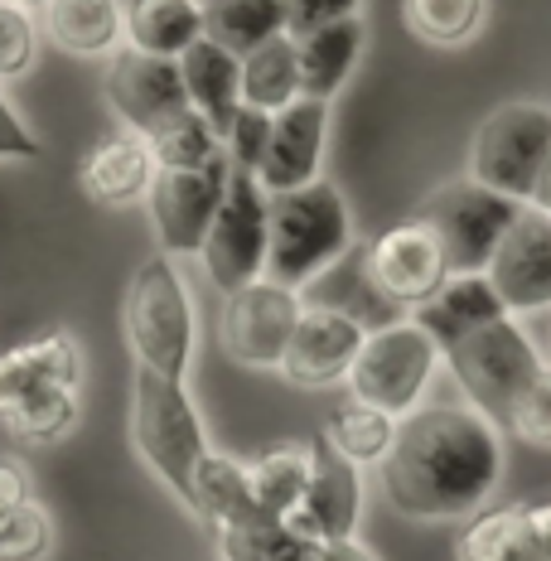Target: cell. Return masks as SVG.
<instances>
[{
	"instance_id": "obj_1",
	"label": "cell",
	"mask_w": 551,
	"mask_h": 561,
	"mask_svg": "<svg viewBox=\"0 0 551 561\" xmlns=\"http://www.w3.org/2000/svg\"><path fill=\"white\" fill-rule=\"evenodd\" d=\"M382 470V494L402 518L455 523L484 508L503 474L498 426L474 407H416L397 421Z\"/></svg>"
},
{
	"instance_id": "obj_2",
	"label": "cell",
	"mask_w": 551,
	"mask_h": 561,
	"mask_svg": "<svg viewBox=\"0 0 551 561\" xmlns=\"http://www.w3.org/2000/svg\"><path fill=\"white\" fill-rule=\"evenodd\" d=\"M266 228H272V248H266V280L276 286H310L320 272L354 248V208L338 184L310 180L300 190L266 194Z\"/></svg>"
},
{
	"instance_id": "obj_3",
	"label": "cell",
	"mask_w": 551,
	"mask_h": 561,
	"mask_svg": "<svg viewBox=\"0 0 551 561\" xmlns=\"http://www.w3.org/2000/svg\"><path fill=\"white\" fill-rule=\"evenodd\" d=\"M122 324L140 368L174 382L190 378L198 324H194L190 286H184L174 256L156 252L131 272V286H126V300H122Z\"/></svg>"
},
{
	"instance_id": "obj_4",
	"label": "cell",
	"mask_w": 551,
	"mask_h": 561,
	"mask_svg": "<svg viewBox=\"0 0 551 561\" xmlns=\"http://www.w3.org/2000/svg\"><path fill=\"white\" fill-rule=\"evenodd\" d=\"M131 440L146 460V470L165 479L174 494L190 504L194 474L204 455L214 450L204 436V421L184 382L160 378V373L136 364V388H131Z\"/></svg>"
},
{
	"instance_id": "obj_5",
	"label": "cell",
	"mask_w": 551,
	"mask_h": 561,
	"mask_svg": "<svg viewBox=\"0 0 551 561\" xmlns=\"http://www.w3.org/2000/svg\"><path fill=\"white\" fill-rule=\"evenodd\" d=\"M440 358L450 364L455 378H460L469 407L484 412L494 426H513V412H518L523 392L532 388L537 373L547 368L537 344L527 339V330L513 314H498V320L469 330L464 339H455Z\"/></svg>"
},
{
	"instance_id": "obj_6",
	"label": "cell",
	"mask_w": 551,
	"mask_h": 561,
	"mask_svg": "<svg viewBox=\"0 0 551 561\" xmlns=\"http://www.w3.org/2000/svg\"><path fill=\"white\" fill-rule=\"evenodd\" d=\"M551 160V107L547 102H503L479 122L469 146V180L513 204H532Z\"/></svg>"
},
{
	"instance_id": "obj_7",
	"label": "cell",
	"mask_w": 551,
	"mask_h": 561,
	"mask_svg": "<svg viewBox=\"0 0 551 561\" xmlns=\"http://www.w3.org/2000/svg\"><path fill=\"white\" fill-rule=\"evenodd\" d=\"M436 364H440L436 339L406 314V320H392L382 330H368L363 354L354 358V373H348V397L402 421L421 407L431 378H436Z\"/></svg>"
},
{
	"instance_id": "obj_8",
	"label": "cell",
	"mask_w": 551,
	"mask_h": 561,
	"mask_svg": "<svg viewBox=\"0 0 551 561\" xmlns=\"http://www.w3.org/2000/svg\"><path fill=\"white\" fill-rule=\"evenodd\" d=\"M523 208L527 204H513V198L484 190V184H474L464 174V180H450V184H440V190H431L412 218H421V224L436 232V242L445 252V272L474 276V272H489L503 232L513 228V218H518Z\"/></svg>"
},
{
	"instance_id": "obj_9",
	"label": "cell",
	"mask_w": 551,
	"mask_h": 561,
	"mask_svg": "<svg viewBox=\"0 0 551 561\" xmlns=\"http://www.w3.org/2000/svg\"><path fill=\"white\" fill-rule=\"evenodd\" d=\"M266 248H272V228H266V190L256 184V174L232 170L228 174V194H222V208L204 238V262L208 280L232 296V290L252 286V280L266 276Z\"/></svg>"
},
{
	"instance_id": "obj_10",
	"label": "cell",
	"mask_w": 551,
	"mask_h": 561,
	"mask_svg": "<svg viewBox=\"0 0 551 561\" xmlns=\"http://www.w3.org/2000/svg\"><path fill=\"white\" fill-rule=\"evenodd\" d=\"M300 290L276 286V280H252V286L232 290L218 314L222 354L242 368H280L290 348V334L300 324Z\"/></svg>"
},
{
	"instance_id": "obj_11",
	"label": "cell",
	"mask_w": 551,
	"mask_h": 561,
	"mask_svg": "<svg viewBox=\"0 0 551 561\" xmlns=\"http://www.w3.org/2000/svg\"><path fill=\"white\" fill-rule=\"evenodd\" d=\"M228 156L208 160L198 170H160L156 184L146 194L150 208V228H156V242L165 256H198L204 252V238L214 228L222 194H228Z\"/></svg>"
},
{
	"instance_id": "obj_12",
	"label": "cell",
	"mask_w": 551,
	"mask_h": 561,
	"mask_svg": "<svg viewBox=\"0 0 551 561\" xmlns=\"http://www.w3.org/2000/svg\"><path fill=\"white\" fill-rule=\"evenodd\" d=\"M363 272H368L372 290L392 306H426L431 296L445 286V252L421 218H406V224H392L387 232L368 242V256H363Z\"/></svg>"
},
{
	"instance_id": "obj_13",
	"label": "cell",
	"mask_w": 551,
	"mask_h": 561,
	"mask_svg": "<svg viewBox=\"0 0 551 561\" xmlns=\"http://www.w3.org/2000/svg\"><path fill=\"white\" fill-rule=\"evenodd\" d=\"M107 107L122 116L126 131L156 136L165 122L190 112V92L180 78V58H156L140 49H116L107 68Z\"/></svg>"
},
{
	"instance_id": "obj_14",
	"label": "cell",
	"mask_w": 551,
	"mask_h": 561,
	"mask_svg": "<svg viewBox=\"0 0 551 561\" xmlns=\"http://www.w3.org/2000/svg\"><path fill=\"white\" fill-rule=\"evenodd\" d=\"M489 280H494L503 310L513 320L537 310H551V214L527 204L513 228L503 232L494 262H489Z\"/></svg>"
},
{
	"instance_id": "obj_15",
	"label": "cell",
	"mask_w": 551,
	"mask_h": 561,
	"mask_svg": "<svg viewBox=\"0 0 551 561\" xmlns=\"http://www.w3.org/2000/svg\"><path fill=\"white\" fill-rule=\"evenodd\" d=\"M363 320L354 310L338 306H305L300 324L290 334V348L280 358V378L296 388H330V382H348L354 358L363 354Z\"/></svg>"
},
{
	"instance_id": "obj_16",
	"label": "cell",
	"mask_w": 551,
	"mask_h": 561,
	"mask_svg": "<svg viewBox=\"0 0 551 561\" xmlns=\"http://www.w3.org/2000/svg\"><path fill=\"white\" fill-rule=\"evenodd\" d=\"M358 518H363V470L330 446V436H320L310 446V484H305V499L286 518V528L310 537V542H338V537L358 533Z\"/></svg>"
},
{
	"instance_id": "obj_17",
	"label": "cell",
	"mask_w": 551,
	"mask_h": 561,
	"mask_svg": "<svg viewBox=\"0 0 551 561\" xmlns=\"http://www.w3.org/2000/svg\"><path fill=\"white\" fill-rule=\"evenodd\" d=\"M324 146H330V102L296 98L286 112L272 116V136L256 160V184L266 194H286L320 180Z\"/></svg>"
},
{
	"instance_id": "obj_18",
	"label": "cell",
	"mask_w": 551,
	"mask_h": 561,
	"mask_svg": "<svg viewBox=\"0 0 551 561\" xmlns=\"http://www.w3.org/2000/svg\"><path fill=\"white\" fill-rule=\"evenodd\" d=\"M58 382H68V388L83 382V348L68 330H44L25 344L5 348L0 354V416H10L25 397L58 388Z\"/></svg>"
},
{
	"instance_id": "obj_19",
	"label": "cell",
	"mask_w": 551,
	"mask_h": 561,
	"mask_svg": "<svg viewBox=\"0 0 551 561\" xmlns=\"http://www.w3.org/2000/svg\"><path fill=\"white\" fill-rule=\"evenodd\" d=\"M156 174H160V165H156V156H150L146 136L122 131V136L102 140V146L92 150V156L83 160V170H78V180H83V190L97 198V204L131 208L150 194Z\"/></svg>"
},
{
	"instance_id": "obj_20",
	"label": "cell",
	"mask_w": 551,
	"mask_h": 561,
	"mask_svg": "<svg viewBox=\"0 0 551 561\" xmlns=\"http://www.w3.org/2000/svg\"><path fill=\"white\" fill-rule=\"evenodd\" d=\"M363 44H368V30H363V15L334 20L324 30H310L296 39V64H300V98L310 102H334V92L354 78Z\"/></svg>"
},
{
	"instance_id": "obj_21",
	"label": "cell",
	"mask_w": 551,
	"mask_h": 561,
	"mask_svg": "<svg viewBox=\"0 0 551 561\" xmlns=\"http://www.w3.org/2000/svg\"><path fill=\"white\" fill-rule=\"evenodd\" d=\"M498 314H508V310H503L494 280L484 272H474V276H445V286L426 300V306L412 310V320L436 339V348L445 354L455 339H464L469 330H479V324L498 320Z\"/></svg>"
},
{
	"instance_id": "obj_22",
	"label": "cell",
	"mask_w": 551,
	"mask_h": 561,
	"mask_svg": "<svg viewBox=\"0 0 551 561\" xmlns=\"http://www.w3.org/2000/svg\"><path fill=\"white\" fill-rule=\"evenodd\" d=\"M180 78H184V92H190V107L218 136L228 131L232 116L242 107V58L218 49L214 39H198L180 54Z\"/></svg>"
},
{
	"instance_id": "obj_23",
	"label": "cell",
	"mask_w": 551,
	"mask_h": 561,
	"mask_svg": "<svg viewBox=\"0 0 551 561\" xmlns=\"http://www.w3.org/2000/svg\"><path fill=\"white\" fill-rule=\"evenodd\" d=\"M44 34L73 58H107L126 39V10L122 0H49Z\"/></svg>"
},
{
	"instance_id": "obj_24",
	"label": "cell",
	"mask_w": 551,
	"mask_h": 561,
	"mask_svg": "<svg viewBox=\"0 0 551 561\" xmlns=\"http://www.w3.org/2000/svg\"><path fill=\"white\" fill-rule=\"evenodd\" d=\"M184 508H190L208 533L262 518V508H256V499H252V484H248V465L222 450L204 455V465H198V474H194V494Z\"/></svg>"
},
{
	"instance_id": "obj_25",
	"label": "cell",
	"mask_w": 551,
	"mask_h": 561,
	"mask_svg": "<svg viewBox=\"0 0 551 561\" xmlns=\"http://www.w3.org/2000/svg\"><path fill=\"white\" fill-rule=\"evenodd\" d=\"M204 39V10L194 0H131L126 5V49L180 58Z\"/></svg>"
},
{
	"instance_id": "obj_26",
	"label": "cell",
	"mask_w": 551,
	"mask_h": 561,
	"mask_svg": "<svg viewBox=\"0 0 551 561\" xmlns=\"http://www.w3.org/2000/svg\"><path fill=\"white\" fill-rule=\"evenodd\" d=\"M248 484H252V499H256V508H262V518L286 523L290 513L300 508L305 484H310V446H300V440H276V446H266L256 460H248Z\"/></svg>"
},
{
	"instance_id": "obj_27",
	"label": "cell",
	"mask_w": 551,
	"mask_h": 561,
	"mask_svg": "<svg viewBox=\"0 0 551 561\" xmlns=\"http://www.w3.org/2000/svg\"><path fill=\"white\" fill-rule=\"evenodd\" d=\"M276 34H286V10L280 0H214L204 10V39H214L218 49L232 58H248L262 44H272Z\"/></svg>"
},
{
	"instance_id": "obj_28",
	"label": "cell",
	"mask_w": 551,
	"mask_h": 561,
	"mask_svg": "<svg viewBox=\"0 0 551 561\" xmlns=\"http://www.w3.org/2000/svg\"><path fill=\"white\" fill-rule=\"evenodd\" d=\"M296 98H300V64L290 34H276L272 44H262L256 54L242 58V107L276 116Z\"/></svg>"
},
{
	"instance_id": "obj_29",
	"label": "cell",
	"mask_w": 551,
	"mask_h": 561,
	"mask_svg": "<svg viewBox=\"0 0 551 561\" xmlns=\"http://www.w3.org/2000/svg\"><path fill=\"white\" fill-rule=\"evenodd\" d=\"M460 561H542V547H537V533L527 523L523 504L508 508H489L469 523V533L455 547Z\"/></svg>"
},
{
	"instance_id": "obj_30",
	"label": "cell",
	"mask_w": 551,
	"mask_h": 561,
	"mask_svg": "<svg viewBox=\"0 0 551 561\" xmlns=\"http://www.w3.org/2000/svg\"><path fill=\"white\" fill-rule=\"evenodd\" d=\"M402 20L421 44L460 49V44L479 39L489 20V0H402Z\"/></svg>"
},
{
	"instance_id": "obj_31",
	"label": "cell",
	"mask_w": 551,
	"mask_h": 561,
	"mask_svg": "<svg viewBox=\"0 0 551 561\" xmlns=\"http://www.w3.org/2000/svg\"><path fill=\"white\" fill-rule=\"evenodd\" d=\"M218 561H310L314 542L290 533L280 518H252L214 533Z\"/></svg>"
},
{
	"instance_id": "obj_32",
	"label": "cell",
	"mask_w": 551,
	"mask_h": 561,
	"mask_svg": "<svg viewBox=\"0 0 551 561\" xmlns=\"http://www.w3.org/2000/svg\"><path fill=\"white\" fill-rule=\"evenodd\" d=\"M324 436H330V446L344 455V460H354L363 470V465H382L387 460L392 436H397V416H387V412H378V407H363V402L348 397V402L330 416Z\"/></svg>"
},
{
	"instance_id": "obj_33",
	"label": "cell",
	"mask_w": 551,
	"mask_h": 561,
	"mask_svg": "<svg viewBox=\"0 0 551 561\" xmlns=\"http://www.w3.org/2000/svg\"><path fill=\"white\" fill-rule=\"evenodd\" d=\"M78 416H83V397H78V388L58 382V388L25 397L5 421H10V436L25 440V446H54V440H64L78 426Z\"/></svg>"
},
{
	"instance_id": "obj_34",
	"label": "cell",
	"mask_w": 551,
	"mask_h": 561,
	"mask_svg": "<svg viewBox=\"0 0 551 561\" xmlns=\"http://www.w3.org/2000/svg\"><path fill=\"white\" fill-rule=\"evenodd\" d=\"M146 146H150V156H156L160 170H198V165H208V160L222 156V136L194 107L180 112L174 122H165L156 136H146Z\"/></svg>"
},
{
	"instance_id": "obj_35",
	"label": "cell",
	"mask_w": 551,
	"mask_h": 561,
	"mask_svg": "<svg viewBox=\"0 0 551 561\" xmlns=\"http://www.w3.org/2000/svg\"><path fill=\"white\" fill-rule=\"evenodd\" d=\"M54 552V518L44 504H20L0 518V561H44Z\"/></svg>"
},
{
	"instance_id": "obj_36",
	"label": "cell",
	"mask_w": 551,
	"mask_h": 561,
	"mask_svg": "<svg viewBox=\"0 0 551 561\" xmlns=\"http://www.w3.org/2000/svg\"><path fill=\"white\" fill-rule=\"evenodd\" d=\"M34 54H39V30H34V15L10 0H0V83L10 78H25L34 68Z\"/></svg>"
},
{
	"instance_id": "obj_37",
	"label": "cell",
	"mask_w": 551,
	"mask_h": 561,
	"mask_svg": "<svg viewBox=\"0 0 551 561\" xmlns=\"http://www.w3.org/2000/svg\"><path fill=\"white\" fill-rule=\"evenodd\" d=\"M266 136H272V116L256 112V107H238L232 126L222 131V156H228V165L256 174V160H262V150H266Z\"/></svg>"
},
{
	"instance_id": "obj_38",
	"label": "cell",
	"mask_w": 551,
	"mask_h": 561,
	"mask_svg": "<svg viewBox=\"0 0 551 561\" xmlns=\"http://www.w3.org/2000/svg\"><path fill=\"white\" fill-rule=\"evenodd\" d=\"M513 436H523L527 446H551V368L537 373V382L523 392L518 412H513Z\"/></svg>"
},
{
	"instance_id": "obj_39",
	"label": "cell",
	"mask_w": 551,
	"mask_h": 561,
	"mask_svg": "<svg viewBox=\"0 0 551 561\" xmlns=\"http://www.w3.org/2000/svg\"><path fill=\"white\" fill-rule=\"evenodd\" d=\"M280 10H286V34L300 39V34H310V30H324V25H334V20L358 15L363 0H280Z\"/></svg>"
},
{
	"instance_id": "obj_40",
	"label": "cell",
	"mask_w": 551,
	"mask_h": 561,
	"mask_svg": "<svg viewBox=\"0 0 551 561\" xmlns=\"http://www.w3.org/2000/svg\"><path fill=\"white\" fill-rule=\"evenodd\" d=\"M44 146L34 140V131L10 112V102L0 98V160H39Z\"/></svg>"
},
{
	"instance_id": "obj_41",
	"label": "cell",
	"mask_w": 551,
	"mask_h": 561,
	"mask_svg": "<svg viewBox=\"0 0 551 561\" xmlns=\"http://www.w3.org/2000/svg\"><path fill=\"white\" fill-rule=\"evenodd\" d=\"M30 499H34L30 470L20 460H5V455H0V518H5V513H15L20 504H30Z\"/></svg>"
},
{
	"instance_id": "obj_42",
	"label": "cell",
	"mask_w": 551,
	"mask_h": 561,
	"mask_svg": "<svg viewBox=\"0 0 551 561\" xmlns=\"http://www.w3.org/2000/svg\"><path fill=\"white\" fill-rule=\"evenodd\" d=\"M310 561H378V557H372V547L358 542V537H338V542H314Z\"/></svg>"
},
{
	"instance_id": "obj_43",
	"label": "cell",
	"mask_w": 551,
	"mask_h": 561,
	"mask_svg": "<svg viewBox=\"0 0 551 561\" xmlns=\"http://www.w3.org/2000/svg\"><path fill=\"white\" fill-rule=\"evenodd\" d=\"M523 508L537 533V547H542V561H551V499H532V504H523Z\"/></svg>"
},
{
	"instance_id": "obj_44",
	"label": "cell",
	"mask_w": 551,
	"mask_h": 561,
	"mask_svg": "<svg viewBox=\"0 0 551 561\" xmlns=\"http://www.w3.org/2000/svg\"><path fill=\"white\" fill-rule=\"evenodd\" d=\"M532 208L551 214V160H547V170H542V184H537V194H532Z\"/></svg>"
},
{
	"instance_id": "obj_45",
	"label": "cell",
	"mask_w": 551,
	"mask_h": 561,
	"mask_svg": "<svg viewBox=\"0 0 551 561\" xmlns=\"http://www.w3.org/2000/svg\"><path fill=\"white\" fill-rule=\"evenodd\" d=\"M10 5H20V10H30V15H34V10H44L49 0H10Z\"/></svg>"
},
{
	"instance_id": "obj_46",
	"label": "cell",
	"mask_w": 551,
	"mask_h": 561,
	"mask_svg": "<svg viewBox=\"0 0 551 561\" xmlns=\"http://www.w3.org/2000/svg\"><path fill=\"white\" fill-rule=\"evenodd\" d=\"M194 5H198V10H208V5H214V0H194Z\"/></svg>"
}]
</instances>
